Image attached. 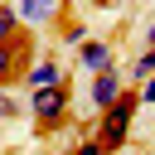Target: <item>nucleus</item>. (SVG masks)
<instances>
[{
	"mask_svg": "<svg viewBox=\"0 0 155 155\" xmlns=\"http://www.w3.org/2000/svg\"><path fill=\"white\" fill-rule=\"evenodd\" d=\"M131 78H136V82H145V78H155V48H145V53L136 58V68H131Z\"/></svg>",
	"mask_w": 155,
	"mask_h": 155,
	"instance_id": "9d476101",
	"label": "nucleus"
},
{
	"mask_svg": "<svg viewBox=\"0 0 155 155\" xmlns=\"http://www.w3.org/2000/svg\"><path fill=\"white\" fill-rule=\"evenodd\" d=\"M63 44H68V48H82V44H87V24H82V19H68V24H63Z\"/></svg>",
	"mask_w": 155,
	"mask_h": 155,
	"instance_id": "1a4fd4ad",
	"label": "nucleus"
},
{
	"mask_svg": "<svg viewBox=\"0 0 155 155\" xmlns=\"http://www.w3.org/2000/svg\"><path fill=\"white\" fill-rule=\"evenodd\" d=\"M136 111H140V92L126 87V92L97 116V145H102L107 155H116V150L131 140V121H136Z\"/></svg>",
	"mask_w": 155,
	"mask_h": 155,
	"instance_id": "f257e3e1",
	"label": "nucleus"
},
{
	"mask_svg": "<svg viewBox=\"0 0 155 155\" xmlns=\"http://www.w3.org/2000/svg\"><path fill=\"white\" fill-rule=\"evenodd\" d=\"M24 53H29L24 39H19V44H0V87L19 82V73H24Z\"/></svg>",
	"mask_w": 155,
	"mask_h": 155,
	"instance_id": "0eeeda50",
	"label": "nucleus"
},
{
	"mask_svg": "<svg viewBox=\"0 0 155 155\" xmlns=\"http://www.w3.org/2000/svg\"><path fill=\"white\" fill-rule=\"evenodd\" d=\"M63 155H107L102 145H97V136H87V140H78L73 150H63Z\"/></svg>",
	"mask_w": 155,
	"mask_h": 155,
	"instance_id": "9b49d317",
	"label": "nucleus"
},
{
	"mask_svg": "<svg viewBox=\"0 0 155 155\" xmlns=\"http://www.w3.org/2000/svg\"><path fill=\"white\" fill-rule=\"evenodd\" d=\"M10 5H15V15H19L24 29H48V24L63 19V5L58 0H10Z\"/></svg>",
	"mask_w": 155,
	"mask_h": 155,
	"instance_id": "7ed1b4c3",
	"label": "nucleus"
},
{
	"mask_svg": "<svg viewBox=\"0 0 155 155\" xmlns=\"http://www.w3.org/2000/svg\"><path fill=\"white\" fill-rule=\"evenodd\" d=\"M145 48H155V24H150V29H145Z\"/></svg>",
	"mask_w": 155,
	"mask_h": 155,
	"instance_id": "4468645a",
	"label": "nucleus"
},
{
	"mask_svg": "<svg viewBox=\"0 0 155 155\" xmlns=\"http://www.w3.org/2000/svg\"><path fill=\"white\" fill-rule=\"evenodd\" d=\"M0 116H19V102H15V97H5V92H0Z\"/></svg>",
	"mask_w": 155,
	"mask_h": 155,
	"instance_id": "ddd939ff",
	"label": "nucleus"
},
{
	"mask_svg": "<svg viewBox=\"0 0 155 155\" xmlns=\"http://www.w3.org/2000/svg\"><path fill=\"white\" fill-rule=\"evenodd\" d=\"M121 92H126V78H121L116 68H107V73H97V78H92V107H97V111H107Z\"/></svg>",
	"mask_w": 155,
	"mask_h": 155,
	"instance_id": "423d86ee",
	"label": "nucleus"
},
{
	"mask_svg": "<svg viewBox=\"0 0 155 155\" xmlns=\"http://www.w3.org/2000/svg\"><path fill=\"white\" fill-rule=\"evenodd\" d=\"M68 111H73V97H68V87L29 92V116H34V126H39V131H58V126L68 121Z\"/></svg>",
	"mask_w": 155,
	"mask_h": 155,
	"instance_id": "f03ea898",
	"label": "nucleus"
},
{
	"mask_svg": "<svg viewBox=\"0 0 155 155\" xmlns=\"http://www.w3.org/2000/svg\"><path fill=\"white\" fill-rule=\"evenodd\" d=\"M19 39H24V24H19L15 5H10V0H0V44H19Z\"/></svg>",
	"mask_w": 155,
	"mask_h": 155,
	"instance_id": "6e6552de",
	"label": "nucleus"
},
{
	"mask_svg": "<svg viewBox=\"0 0 155 155\" xmlns=\"http://www.w3.org/2000/svg\"><path fill=\"white\" fill-rule=\"evenodd\" d=\"M29 92H48V87H68V73L53 63V58H39V63H29L24 68V78H19Z\"/></svg>",
	"mask_w": 155,
	"mask_h": 155,
	"instance_id": "20e7f679",
	"label": "nucleus"
},
{
	"mask_svg": "<svg viewBox=\"0 0 155 155\" xmlns=\"http://www.w3.org/2000/svg\"><path fill=\"white\" fill-rule=\"evenodd\" d=\"M78 63L97 78V73H107V68H116V53H111V44L107 39H87L82 48H78Z\"/></svg>",
	"mask_w": 155,
	"mask_h": 155,
	"instance_id": "39448f33",
	"label": "nucleus"
},
{
	"mask_svg": "<svg viewBox=\"0 0 155 155\" xmlns=\"http://www.w3.org/2000/svg\"><path fill=\"white\" fill-rule=\"evenodd\" d=\"M58 5H63V10H68V5H73V0H58Z\"/></svg>",
	"mask_w": 155,
	"mask_h": 155,
	"instance_id": "2eb2a0df",
	"label": "nucleus"
},
{
	"mask_svg": "<svg viewBox=\"0 0 155 155\" xmlns=\"http://www.w3.org/2000/svg\"><path fill=\"white\" fill-rule=\"evenodd\" d=\"M136 92H140V107H155V78H145Z\"/></svg>",
	"mask_w": 155,
	"mask_h": 155,
	"instance_id": "f8f14e48",
	"label": "nucleus"
}]
</instances>
